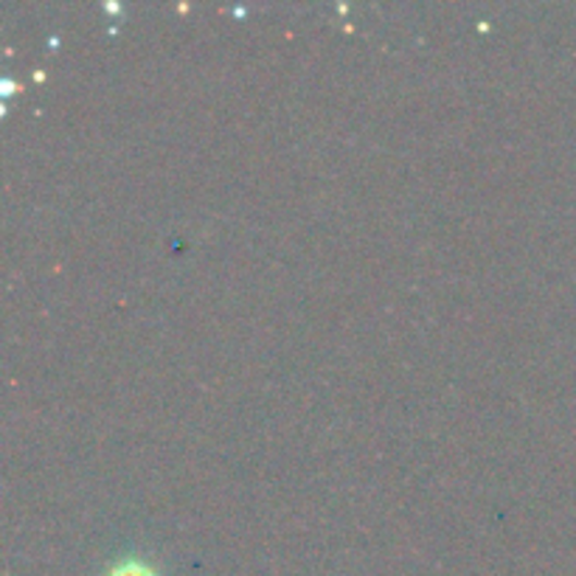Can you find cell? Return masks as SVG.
<instances>
[{
  "label": "cell",
  "instance_id": "6da1fadb",
  "mask_svg": "<svg viewBox=\"0 0 576 576\" xmlns=\"http://www.w3.org/2000/svg\"><path fill=\"white\" fill-rule=\"evenodd\" d=\"M105 576H161L147 560L142 556H127V560H119L115 565H110Z\"/></svg>",
  "mask_w": 576,
  "mask_h": 576
}]
</instances>
